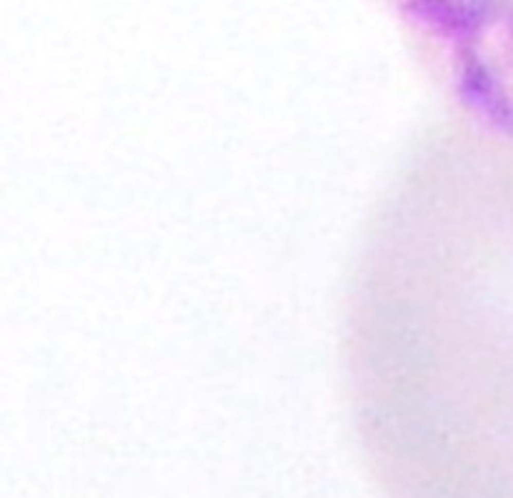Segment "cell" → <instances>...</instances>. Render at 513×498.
Returning a JSON list of instances; mask_svg holds the SVG:
<instances>
[{
    "mask_svg": "<svg viewBox=\"0 0 513 498\" xmlns=\"http://www.w3.org/2000/svg\"><path fill=\"white\" fill-rule=\"evenodd\" d=\"M475 88H493L513 123V0H391Z\"/></svg>",
    "mask_w": 513,
    "mask_h": 498,
    "instance_id": "6da1fadb",
    "label": "cell"
}]
</instances>
